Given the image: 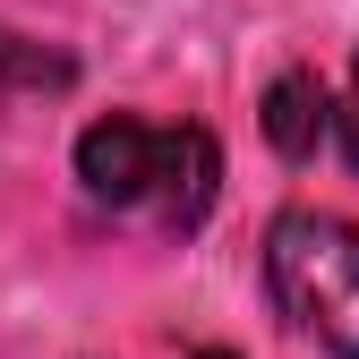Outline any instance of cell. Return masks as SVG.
Listing matches in <instances>:
<instances>
[{
    "instance_id": "cell-3",
    "label": "cell",
    "mask_w": 359,
    "mask_h": 359,
    "mask_svg": "<svg viewBox=\"0 0 359 359\" xmlns=\"http://www.w3.org/2000/svg\"><path fill=\"white\" fill-rule=\"evenodd\" d=\"M265 146H274L283 163H308L325 146V128H334V95H325V77L317 69H283L274 86H265Z\"/></svg>"
},
{
    "instance_id": "cell-5",
    "label": "cell",
    "mask_w": 359,
    "mask_h": 359,
    "mask_svg": "<svg viewBox=\"0 0 359 359\" xmlns=\"http://www.w3.org/2000/svg\"><path fill=\"white\" fill-rule=\"evenodd\" d=\"M77 69L60 60V52H43V43H26V34H9L0 26V86H26V95H60Z\"/></svg>"
},
{
    "instance_id": "cell-1",
    "label": "cell",
    "mask_w": 359,
    "mask_h": 359,
    "mask_svg": "<svg viewBox=\"0 0 359 359\" xmlns=\"http://www.w3.org/2000/svg\"><path fill=\"white\" fill-rule=\"evenodd\" d=\"M265 291L283 325L325 359H359V222L325 205H291L265 222Z\"/></svg>"
},
{
    "instance_id": "cell-4",
    "label": "cell",
    "mask_w": 359,
    "mask_h": 359,
    "mask_svg": "<svg viewBox=\"0 0 359 359\" xmlns=\"http://www.w3.org/2000/svg\"><path fill=\"white\" fill-rule=\"evenodd\" d=\"M214 180H222V154L205 128H171V154H163V189H154V214L171 231H197L205 205H214Z\"/></svg>"
},
{
    "instance_id": "cell-2",
    "label": "cell",
    "mask_w": 359,
    "mask_h": 359,
    "mask_svg": "<svg viewBox=\"0 0 359 359\" xmlns=\"http://www.w3.org/2000/svg\"><path fill=\"white\" fill-rule=\"evenodd\" d=\"M163 154H171V128L137 120V111H111L77 137V180L95 205H154L163 189Z\"/></svg>"
},
{
    "instance_id": "cell-6",
    "label": "cell",
    "mask_w": 359,
    "mask_h": 359,
    "mask_svg": "<svg viewBox=\"0 0 359 359\" xmlns=\"http://www.w3.org/2000/svg\"><path fill=\"white\" fill-rule=\"evenodd\" d=\"M334 128H342V154H351V171H359V60H351V95H342Z\"/></svg>"
},
{
    "instance_id": "cell-7",
    "label": "cell",
    "mask_w": 359,
    "mask_h": 359,
    "mask_svg": "<svg viewBox=\"0 0 359 359\" xmlns=\"http://www.w3.org/2000/svg\"><path fill=\"white\" fill-rule=\"evenodd\" d=\"M197 359H231V351H197Z\"/></svg>"
}]
</instances>
